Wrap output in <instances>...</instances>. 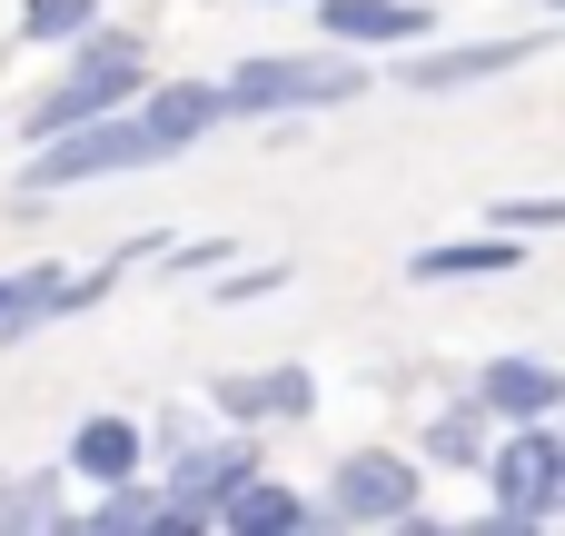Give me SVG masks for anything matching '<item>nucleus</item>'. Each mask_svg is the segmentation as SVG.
<instances>
[{
  "label": "nucleus",
  "instance_id": "1",
  "mask_svg": "<svg viewBox=\"0 0 565 536\" xmlns=\"http://www.w3.org/2000/svg\"><path fill=\"white\" fill-rule=\"evenodd\" d=\"M477 477H487V507L467 517V536H556L565 527V428L556 418L497 428Z\"/></svg>",
  "mask_w": 565,
  "mask_h": 536
},
{
  "label": "nucleus",
  "instance_id": "2",
  "mask_svg": "<svg viewBox=\"0 0 565 536\" xmlns=\"http://www.w3.org/2000/svg\"><path fill=\"white\" fill-rule=\"evenodd\" d=\"M367 90H377L367 50L318 40V50H248V60L218 80V109H228V119H308V109H348V99H367Z\"/></svg>",
  "mask_w": 565,
  "mask_h": 536
},
{
  "label": "nucleus",
  "instance_id": "3",
  "mask_svg": "<svg viewBox=\"0 0 565 536\" xmlns=\"http://www.w3.org/2000/svg\"><path fill=\"white\" fill-rule=\"evenodd\" d=\"M139 80H149V30H139V20H109V10H99V20L70 40L60 80L20 99V139H50V129H70V119L129 109V90H139Z\"/></svg>",
  "mask_w": 565,
  "mask_h": 536
},
{
  "label": "nucleus",
  "instance_id": "4",
  "mask_svg": "<svg viewBox=\"0 0 565 536\" xmlns=\"http://www.w3.org/2000/svg\"><path fill=\"white\" fill-rule=\"evenodd\" d=\"M129 169H159L139 119L129 109H99V119H70L50 139H30V159L10 169V189L40 209V199H70V189H99V179H129Z\"/></svg>",
  "mask_w": 565,
  "mask_h": 536
},
{
  "label": "nucleus",
  "instance_id": "5",
  "mask_svg": "<svg viewBox=\"0 0 565 536\" xmlns=\"http://www.w3.org/2000/svg\"><path fill=\"white\" fill-rule=\"evenodd\" d=\"M328 527H417L427 517V467L417 448H348L328 467Z\"/></svg>",
  "mask_w": 565,
  "mask_h": 536
},
{
  "label": "nucleus",
  "instance_id": "6",
  "mask_svg": "<svg viewBox=\"0 0 565 536\" xmlns=\"http://www.w3.org/2000/svg\"><path fill=\"white\" fill-rule=\"evenodd\" d=\"M149 458H159L149 477L169 487V507L189 517V536H209L218 497H228L248 467H268V458H258V428H218V418H209L199 438H179V448H149Z\"/></svg>",
  "mask_w": 565,
  "mask_h": 536
},
{
  "label": "nucleus",
  "instance_id": "7",
  "mask_svg": "<svg viewBox=\"0 0 565 536\" xmlns=\"http://www.w3.org/2000/svg\"><path fill=\"white\" fill-rule=\"evenodd\" d=\"M546 50H556L546 20H536V30H497V40H447V50L407 40V50H397V90H427V99H447V90H487V80H507V70H536Z\"/></svg>",
  "mask_w": 565,
  "mask_h": 536
},
{
  "label": "nucleus",
  "instance_id": "8",
  "mask_svg": "<svg viewBox=\"0 0 565 536\" xmlns=\"http://www.w3.org/2000/svg\"><path fill=\"white\" fill-rule=\"evenodd\" d=\"M209 418L218 428H298V418H318V368H298V358H268V368H218L209 378Z\"/></svg>",
  "mask_w": 565,
  "mask_h": 536
},
{
  "label": "nucleus",
  "instance_id": "9",
  "mask_svg": "<svg viewBox=\"0 0 565 536\" xmlns=\"http://www.w3.org/2000/svg\"><path fill=\"white\" fill-rule=\"evenodd\" d=\"M129 119H139L149 159H179V149H199L209 129H228L218 80H139V90H129Z\"/></svg>",
  "mask_w": 565,
  "mask_h": 536
},
{
  "label": "nucleus",
  "instance_id": "10",
  "mask_svg": "<svg viewBox=\"0 0 565 536\" xmlns=\"http://www.w3.org/2000/svg\"><path fill=\"white\" fill-rule=\"evenodd\" d=\"M218 536H318L328 527V507L298 487V477H268V467H248L228 497H218V517H209Z\"/></svg>",
  "mask_w": 565,
  "mask_h": 536
},
{
  "label": "nucleus",
  "instance_id": "11",
  "mask_svg": "<svg viewBox=\"0 0 565 536\" xmlns=\"http://www.w3.org/2000/svg\"><path fill=\"white\" fill-rule=\"evenodd\" d=\"M467 398H477L497 428H516V418H556V408H565V368H556V358L507 348V358H487V368L467 378Z\"/></svg>",
  "mask_w": 565,
  "mask_h": 536
},
{
  "label": "nucleus",
  "instance_id": "12",
  "mask_svg": "<svg viewBox=\"0 0 565 536\" xmlns=\"http://www.w3.org/2000/svg\"><path fill=\"white\" fill-rule=\"evenodd\" d=\"M60 467H70L79 487H119V477H139V467H149V428H139L129 408H89V418L70 428Z\"/></svg>",
  "mask_w": 565,
  "mask_h": 536
},
{
  "label": "nucleus",
  "instance_id": "13",
  "mask_svg": "<svg viewBox=\"0 0 565 536\" xmlns=\"http://www.w3.org/2000/svg\"><path fill=\"white\" fill-rule=\"evenodd\" d=\"M70 536H189V517L169 507V487L139 467L119 487H89V507H70Z\"/></svg>",
  "mask_w": 565,
  "mask_h": 536
},
{
  "label": "nucleus",
  "instance_id": "14",
  "mask_svg": "<svg viewBox=\"0 0 565 536\" xmlns=\"http://www.w3.org/2000/svg\"><path fill=\"white\" fill-rule=\"evenodd\" d=\"M308 10H318V40H338V50H407L437 30L427 0H308Z\"/></svg>",
  "mask_w": 565,
  "mask_h": 536
},
{
  "label": "nucleus",
  "instance_id": "15",
  "mask_svg": "<svg viewBox=\"0 0 565 536\" xmlns=\"http://www.w3.org/2000/svg\"><path fill=\"white\" fill-rule=\"evenodd\" d=\"M507 269H526V239H507V229L407 249V278H417V288H467V278H507Z\"/></svg>",
  "mask_w": 565,
  "mask_h": 536
},
{
  "label": "nucleus",
  "instance_id": "16",
  "mask_svg": "<svg viewBox=\"0 0 565 536\" xmlns=\"http://www.w3.org/2000/svg\"><path fill=\"white\" fill-rule=\"evenodd\" d=\"M70 467H0V536H70Z\"/></svg>",
  "mask_w": 565,
  "mask_h": 536
},
{
  "label": "nucleus",
  "instance_id": "17",
  "mask_svg": "<svg viewBox=\"0 0 565 536\" xmlns=\"http://www.w3.org/2000/svg\"><path fill=\"white\" fill-rule=\"evenodd\" d=\"M487 438H497V418H487L477 398H447V408H437V418L417 428V467H457V477H477Z\"/></svg>",
  "mask_w": 565,
  "mask_h": 536
},
{
  "label": "nucleus",
  "instance_id": "18",
  "mask_svg": "<svg viewBox=\"0 0 565 536\" xmlns=\"http://www.w3.org/2000/svg\"><path fill=\"white\" fill-rule=\"evenodd\" d=\"M109 0H20V50H70Z\"/></svg>",
  "mask_w": 565,
  "mask_h": 536
},
{
  "label": "nucleus",
  "instance_id": "19",
  "mask_svg": "<svg viewBox=\"0 0 565 536\" xmlns=\"http://www.w3.org/2000/svg\"><path fill=\"white\" fill-rule=\"evenodd\" d=\"M487 229H507V239H546V229H565V199H556V189H516V199H487Z\"/></svg>",
  "mask_w": 565,
  "mask_h": 536
},
{
  "label": "nucleus",
  "instance_id": "20",
  "mask_svg": "<svg viewBox=\"0 0 565 536\" xmlns=\"http://www.w3.org/2000/svg\"><path fill=\"white\" fill-rule=\"evenodd\" d=\"M238 249H248V239H169L149 269H159V278H209V269H228Z\"/></svg>",
  "mask_w": 565,
  "mask_h": 536
},
{
  "label": "nucleus",
  "instance_id": "21",
  "mask_svg": "<svg viewBox=\"0 0 565 536\" xmlns=\"http://www.w3.org/2000/svg\"><path fill=\"white\" fill-rule=\"evenodd\" d=\"M278 288H288V269H238V259L209 269V298L218 308H248V298H278Z\"/></svg>",
  "mask_w": 565,
  "mask_h": 536
},
{
  "label": "nucleus",
  "instance_id": "22",
  "mask_svg": "<svg viewBox=\"0 0 565 536\" xmlns=\"http://www.w3.org/2000/svg\"><path fill=\"white\" fill-rule=\"evenodd\" d=\"M526 10H536V20H565V0H526Z\"/></svg>",
  "mask_w": 565,
  "mask_h": 536
},
{
  "label": "nucleus",
  "instance_id": "23",
  "mask_svg": "<svg viewBox=\"0 0 565 536\" xmlns=\"http://www.w3.org/2000/svg\"><path fill=\"white\" fill-rule=\"evenodd\" d=\"M248 10H288V0H248Z\"/></svg>",
  "mask_w": 565,
  "mask_h": 536
},
{
  "label": "nucleus",
  "instance_id": "24",
  "mask_svg": "<svg viewBox=\"0 0 565 536\" xmlns=\"http://www.w3.org/2000/svg\"><path fill=\"white\" fill-rule=\"evenodd\" d=\"M0 298H10V269H0Z\"/></svg>",
  "mask_w": 565,
  "mask_h": 536
}]
</instances>
